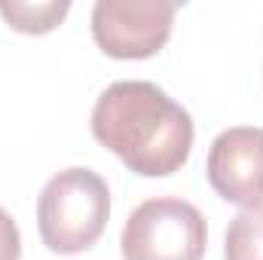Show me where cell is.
I'll use <instances>...</instances> for the list:
<instances>
[{
    "instance_id": "5",
    "label": "cell",
    "mask_w": 263,
    "mask_h": 260,
    "mask_svg": "<svg viewBox=\"0 0 263 260\" xmlns=\"http://www.w3.org/2000/svg\"><path fill=\"white\" fill-rule=\"evenodd\" d=\"M205 175L211 190L242 208L263 205V129L233 126L211 141Z\"/></svg>"
},
{
    "instance_id": "4",
    "label": "cell",
    "mask_w": 263,
    "mask_h": 260,
    "mask_svg": "<svg viewBox=\"0 0 263 260\" xmlns=\"http://www.w3.org/2000/svg\"><path fill=\"white\" fill-rule=\"evenodd\" d=\"M175 12L172 0H98L92 9V37L110 59H150L168 43Z\"/></svg>"
},
{
    "instance_id": "1",
    "label": "cell",
    "mask_w": 263,
    "mask_h": 260,
    "mask_svg": "<svg viewBox=\"0 0 263 260\" xmlns=\"http://www.w3.org/2000/svg\"><path fill=\"white\" fill-rule=\"evenodd\" d=\"M92 135L135 175L168 178L190 156L193 120L156 83L120 80L98 95Z\"/></svg>"
},
{
    "instance_id": "7",
    "label": "cell",
    "mask_w": 263,
    "mask_h": 260,
    "mask_svg": "<svg viewBox=\"0 0 263 260\" xmlns=\"http://www.w3.org/2000/svg\"><path fill=\"white\" fill-rule=\"evenodd\" d=\"M227 260H263V205L242 208L227 230L223 242Z\"/></svg>"
},
{
    "instance_id": "6",
    "label": "cell",
    "mask_w": 263,
    "mask_h": 260,
    "mask_svg": "<svg viewBox=\"0 0 263 260\" xmlns=\"http://www.w3.org/2000/svg\"><path fill=\"white\" fill-rule=\"evenodd\" d=\"M70 3L67 0H43V3H31V0H0V15L3 22L18 31V34H49L62 25L67 15Z\"/></svg>"
},
{
    "instance_id": "3",
    "label": "cell",
    "mask_w": 263,
    "mask_h": 260,
    "mask_svg": "<svg viewBox=\"0 0 263 260\" xmlns=\"http://www.w3.org/2000/svg\"><path fill=\"white\" fill-rule=\"evenodd\" d=\"M120 248L126 260H202L208 227L193 202L156 196L129 214Z\"/></svg>"
},
{
    "instance_id": "8",
    "label": "cell",
    "mask_w": 263,
    "mask_h": 260,
    "mask_svg": "<svg viewBox=\"0 0 263 260\" xmlns=\"http://www.w3.org/2000/svg\"><path fill=\"white\" fill-rule=\"evenodd\" d=\"M22 257V233L9 211L0 208V260H18Z\"/></svg>"
},
{
    "instance_id": "2",
    "label": "cell",
    "mask_w": 263,
    "mask_h": 260,
    "mask_svg": "<svg viewBox=\"0 0 263 260\" xmlns=\"http://www.w3.org/2000/svg\"><path fill=\"white\" fill-rule=\"evenodd\" d=\"M110 217V190L92 169H65L52 175L37 199L40 239L52 254L89 251Z\"/></svg>"
}]
</instances>
